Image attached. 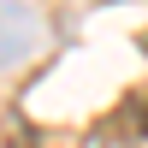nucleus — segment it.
<instances>
[{
    "label": "nucleus",
    "instance_id": "obj_2",
    "mask_svg": "<svg viewBox=\"0 0 148 148\" xmlns=\"http://www.w3.org/2000/svg\"><path fill=\"white\" fill-rule=\"evenodd\" d=\"M125 119L136 125V136H148V95H136V101H130V113H125Z\"/></svg>",
    "mask_w": 148,
    "mask_h": 148
},
{
    "label": "nucleus",
    "instance_id": "obj_3",
    "mask_svg": "<svg viewBox=\"0 0 148 148\" xmlns=\"http://www.w3.org/2000/svg\"><path fill=\"white\" fill-rule=\"evenodd\" d=\"M6 148H30V130H18V136H12V142H6Z\"/></svg>",
    "mask_w": 148,
    "mask_h": 148
},
{
    "label": "nucleus",
    "instance_id": "obj_1",
    "mask_svg": "<svg viewBox=\"0 0 148 148\" xmlns=\"http://www.w3.org/2000/svg\"><path fill=\"white\" fill-rule=\"evenodd\" d=\"M130 136H136V125H95L89 136H83V148H130Z\"/></svg>",
    "mask_w": 148,
    "mask_h": 148
}]
</instances>
